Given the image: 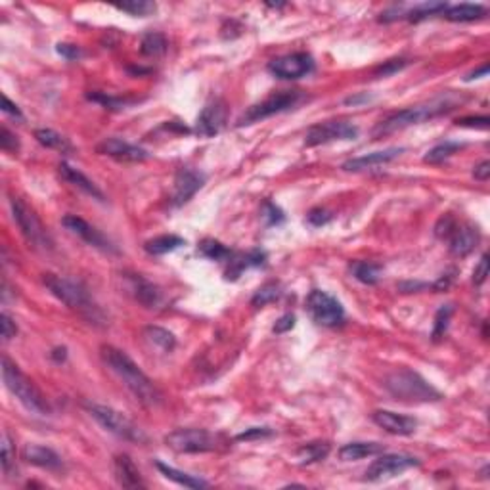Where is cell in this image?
<instances>
[{
    "label": "cell",
    "instance_id": "1",
    "mask_svg": "<svg viewBox=\"0 0 490 490\" xmlns=\"http://www.w3.org/2000/svg\"><path fill=\"white\" fill-rule=\"evenodd\" d=\"M100 355L105 366L125 383V387L140 401L144 406H157L161 402V393L154 385V381L138 368L133 358L126 355L125 350L117 349L113 345H102Z\"/></svg>",
    "mask_w": 490,
    "mask_h": 490
},
{
    "label": "cell",
    "instance_id": "2",
    "mask_svg": "<svg viewBox=\"0 0 490 490\" xmlns=\"http://www.w3.org/2000/svg\"><path fill=\"white\" fill-rule=\"evenodd\" d=\"M458 102H461V100H458V98L452 96V94H446V96L433 98V100L424 102V104L410 105L406 110H401V112L385 117L383 121H379L378 125L373 126L371 134H373L376 138H381V136L393 134L396 133V131H402V128H408V126L417 125V123L435 119V117H440V115L456 110Z\"/></svg>",
    "mask_w": 490,
    "mask_h": 490
},
{
    "label": "cell",
    "instance_id": "3",
    "mask_svg": "<svg viewBox=\"0 0 490 490\" xmlns=\"http://www.w3.org/2000/svg\"><path fill=\"white\" fill-rule=\"evenodd\" d=\"M43 283H45L46 290L50 291L54 297L61 301L67 309L77 311L81 316L90 320V324H98V322L104 320L102 311L94 305V301L90 299L87 290L79 282H73V280L64 278L60 274L46 272V274H43Z\"/></svg>",
    "mask_w": 490,
    "mask_h": 490
},
{
    "label": "cell",
    "instance_id": "4",
    "mask_svg": "<svg viewBox=\"0 0 490 490\" xmlns=\"http://www.w3.org/2000/svg\"><path fill=\"white\" fill-rule=\"evenodd\" d=\"M2 379L8 391L14 394L17 401L22 402L25 408L37 414V416H48L50 414V404L46 401V396L40 393L33 379H29L20 366L12 362L8 357H2Z\"/></svg>",
    "mask_w": 490,
    "mask_h": 490
},
{
    "label": "cell",
    "instance_id": "5",
    "mask_svg": "<svg viewBox=\"0 0 490 490\" xmlns=\"http://www.w3.org/2000/svg\"><path fill=\"white\" fill-rule=\"evenodd\" d=\"M383 387L396 401L402 402H435L443 399V394L429 381H425L417 371L408 368L391 371L383 379Z\"/></svg>",
    "mask_w": 490,
    "mask_h": 490
},
{
    "label": "cell",
    "instance_id": "6",
    "mask_svg": "<svg viewBox=\"0 0 490 490\" xmlns=\"http://www.w3.org/2000/svg\"><path fill=\"white\" fill-rule=\"evenodd\" d=\"M10 205H12L14 221L17 223V226H20L25 242H27L35 251L52 253L54 239L52 236H50L48 228L43 224V221L38 218L37 213H35L25 201L20 200V198H12V200H10Z\"/></svg>",
    "mask_w": 490,
    "mask_h": 490
},
{
    "label": "cell",
    "instance_id": "7",
    "mask_svg": "<svg viewBox=\"0 0 490 490\" xmlns=\"http://www.w3.org/2000/svg\"><path fill=\"white\" fill-rule=\"evenodd\" d=\"M87 412L92 420H96L98 425H102L107 433H112L117 438H123L126 443H134V445L148 443L146 433L119 410L105 406V404H87Z\"/></svg>",
    "mask_w": 490,
    "mask_h": 490
},
{
    "label": "cell",
    "instance_id": "8",
    "mask_svg": "<svg viewBox=\"0 0 490 490\" xmlns=\"http://www.w3.org/2000/svg\"><path fill=\"white\" fill-rule=\"evenodd\" d=\"M165 445L179 454H203L218 448V437L207 429H177L165 437Z\"/></svg>",
    "mask_w": 490,
    "mask_h": 490
},
{
    "label": "cell",
    "instance_id": "9",
    "mask_svg": "<svg viewBox=\"0 0 490 490\" xmlns=\"http://www.w3.org/2000/svg\"><path fill=\"white\" fill-rule=\"evenodd\" d=\"M301 98H303V94H301L299 90H283V92L272 94V96L265 98L259 104L251 105V107L239 117L238 125H253V123H257V121L272 117L276 113L288 112L290 107H293V105H297L299 102H301Z\"/></svg>",
    "mask_w": 490,
    "mask_h": 490
},
{
    "label": "cell",
    "instance_id": "10",
    "mask_svg": "<svg viewBox=\"0 0 490 490\" xmlns=\"http://www.w3.org/2000/svg\"><path fill=\"white\" fill-rule=\"evenodd\" d=\"M306 312L318 326L335 327L345 320V309L335 297L322 290H312L306 297Z\"/></svg>",
    "mask_w": 490,
    "mask_h": 490
},
{
    "label": "cell",
    "instance_id": "11",
    "mask_svg": "<svg viewBox=\"0 0 490 490\" xmlns=\"http://www.w3.org/2000/svg\"><path fill=\"white\" fill-rule=\"evenodd\" d=\"M358 128L349 121H326L309 128L305 136V146L314 148L320 144H329L335 140H355Z\"/></svg>",
    "mask_w": 490,
    "mask_h": 490
},
{
    "label": "cell",
    "instance_id": "12",
    "mask_svg": "<svg viewBox=\"0 0 490 490\" xmlns=\"http://www.w3.org/2000/svg\"><path fill=\"white\" fill-rule=\"evenodd\" d=\"M268 71L283 79V81H293V79H301L306 77L314 71V60H312L311 54L305 52H295L288 54V56H280L268 64Z\"/></svg>",
    "mask_w": 490,
    "mask_h": 490
},
{
    "label": "cell",
    "instance_id": "13",
    "mask_svg": "<svg viewBox=\"0 0 490 490\" xmlns=\"http://www.w3.org/2000/svg\"><path fill=\"white\" fill-rule=\"evenodd\" d=\"M416 466H420V461L414 456H406V454H383V456H379L378 460H373L368 466L366 479L368 481H381V479L401 475L406 469L416 468Z\"/></svg>",
    "mask_w": 490,
    "mask_h": 490
},
{
    "label": "cell",
    "instance_id": "14",
    "mask_svg": "<svg viewBox=\"0 0 490 490\" xmlns=\"http://www.w3.org/2000/svg\"><path fill=\"white\" fill-rule=\"evenodd\" d=\"M96 151L100 156L112 157L121 163H142L149 157V154L144 148H138V146L121 140V138H105L98 144Z\"/></svg>",
    "mask_w": 490,
    "mask_h": 490
},
{
    "label": "cell",
    "instance_id": "15",
    "mask_svg": "<svg viewBox=\"0 0 490 490\" xmlns=\"http://www.w3.org/2000/svg\"><path fill=\"white\" fill-rule=\"evenodd\" d=\"M61 224H64L69 232H73L75 236H79L82 242H87V244L92 245V247H96V249H100V251L117 253L115 245L105 238L102 232L96 230L92 224L87 223V221L81 218V216L66 215L64 218H61Z\"/></svg>",
    "mask_w": 490,
    "mask_h": 490
},
{
    "label": "cell",
    "instance_id": "16",
    "mask_svg": "<svg viewBox=\"0 0 490 490\" xmlns=\"http://www.w3.org/2000/svg\"><path fill=\"white\" fill-rule=\"evenodd\" d=\"M226 117H228V110H226V102L224 100H213L209 102L201 113L198 115L195 121V133L200 136H215L224 128L226 125Z\"/></svg>",
    "mask_w": 490,
    "mask_h": 490
},
{
    "label": "cell",
    "instance_id": "17",
    "mask_svg": "<svg viewBox=\"0 0 490 490\" xmlns=\"http://www.w3.org/2000/svg\"><path fill=\"white\" fill-rule=\"evenodd\" d=\"M123 282H125L126 293H131L134 301H138L142 306L146 309H156L161 303V291L157 285L148 282L144 276L140 274H121Z\"/></svg>",
    "mask_w": 490,
    "mask_h": 490
},
{
    "label": "cell",
    "instance_id": "18",
    "mask_svg": "<svg viewBox=\"0 0 490 490\" xmlns=\"http://www.w3.org/2000/svg\"><path fill=\"white\" fill-rule=\"evenodd\" d=\"M373 424L379 425L381 429H385L391 435H401V437H408L414 435L417 429V420L416 417L404 416V414H396L391 410H376L371 414Z\"/></svg>",
    "mask_w": 490,
    "mask_h": 490
},
{
    "label": "cell",
    "instance_id": "19",
    "mask_svg": "<svg viewBox=\"0 0 490 490\" xmlns=\"http://www.w3.org/2000/svg\"><path fill=\"white\" fill-rule=\"evenodd\" d=\"M481 239V232L477 226L469 223H458L456 228L450 234V238L446 239L448 242V247H450V253L456 255V257H468L469 253L473 251Z\"/></svg>",
    "mask_w": 490,
    "mask_h": 490
},
{
    "label": "cell",
    "instance_id": "20",
    "mask_svg": "<svg viewBox=\"0 0 490 490\" xmlns=\"http://www.w3.org/2000/svg\"><path fill=\"white\" fill-rule=\"evenodd\" d=\"M203 186V177L193 169H180L175 177L172 184V205H184L195 195V192Z\"/></svg>",
    "mask_w": 490,
    "mask_h": 490
},
{
    "label": "cell",
    "instance_id": "21",
    "mask_svg": "<svg viewBox=\"0 0 490 490\" xmlns=\"http://www.w3.org/2000/svg\"><path fill=\"white\" fill-rule=\"evenodd\" d=\"M402 151H404V148H387L381 149V151H371L368 156L355 157V159H349L347 163H343V171H368V169H373V167H379V165L391 163L393 159L401 156Z\"/></svg>",
    "mask_w": 490,
    "mask_h": 490
},
{
    "label": "cell",
    "instance_id": "22",
    "mask_svg": "<svg viewBox=\"0 0 490 490\" xmlns=\"http://www.w3.org/2000/svg\"><path fill=\"white\" fill-rule=\"evenodd\" d=\"M23 461H27L31 466L48 471H58L61 468V458L54 452L52 448L43 445H25L22 450Z\"/></svg>",
    "mask_w": 490,
    "mask_h": 490
},
{
    "label": "cell",
    "instance_id": "23",
    "mask_svg": "<svg viewBox=\"0 0 490 490\" xmlns=\"http://www.w3.org/2000/svg\"><path fill=\"white\" fill-rule=\"evenodd\" d=\"M113 471H115V479L123 489H144L146 484L142 481V475L138 468L134 466V461L131 456L126 454H117L113 458Z\"/></svg>",
    "mask_w": 490,
    "mask_h": 490
},
{
    "label": "cell",
    "instance_id": "24",
    "mask_svg": "<svg viewBox=\"0 0 490 490\" xmlns=\"http://www.w3.org/2000/svg\"><path fill=\"white\" fill-rule=\"evenodd\" d=\"M58 171H60V177L66 182H69L71 186H75L77 190H81V192H84L87 195H90V198H94V200L98 201H105V195L104 192L98 188L92 180L84 175V172H81L79 169H75V167H71L69 163H60V167H58Z\"/></svg>",
    "mask_w": 490,
    "mask_h": 490
},
{
    "label": "cell",
    "instance_id": "25",
    "mask_svg": "<svg viewBox=\"0 0 490 490\" xmlns=\"http://www.w3.org/2000/svg\"><path fill=\"white\" fill-rule=\"evenodd\" d=\"M381 452H383L381 443H349L337 450V456L343 461H358L368 456H378Z\"/></svg>",
    "mask_w": 490,
    "mask_h": 490
},
{
    "label": "cell",
    "instance_id": "26",
    "mask_svg": "<svg viewBox=\"0 0 490 490\" xmlns=\"http://www.w3.org/2000/svg\"><path fill=\"white\" fill-rule=\"evenodd\" d=\"M484 15H487V8L481 4H458V6H448L443 12V17L454 23L475 22Z\"/></svg>",
    "mask_w": 490,
    "mask_h": 490
},
{
    "label": "cell",
    "instance_id": "27",
    "mask_svg": "<svg viewBox=\"0 0 490 490\" xmlns=\"http://www.w3.org/2000/svg\"><path fill=\"white\" fill-rule=\"evenodd\" d=\"M156 468L163 473V477H167L169 481L172 483L180 484V487H186V489H207L209 483H205L203 479H198V477L188 475L184 471H179V469L171 468L167 466L163 461H156Z\"/></svg>",
    "mask_w": 490,
    "mask_h": 490
},
{
    "label": "cell",
    "instance_id": "28",
    "mask_svg": "<svg viewBox=\"0 0 490 490\" xmlns=\"http://www.w3.org/2000/svg\"><path fill=\"white\" fill-rule=\"evenodd\" d=\"M35 138L40 146H45L48 149H56V151H61V154H69L73 146L71 142L67 140L66 136H61L60 133H56L52 128H38L35 131Z\"/></svg>",
    "mask_w": 490,
    "mask_h": 490
},
{
    "label": "cell",
    "instance_id": "29",
    "mask_svg": "<svg viewBox=\"0 0 490 490\" xmlns=\"http://www.w3.org/2000/svg\"><path fill=\"white\" fill-rule=\"evenodd\" d=\"M350 272L358 282L366 283V285H376L381 280L383 268L376 265V262H368V260H355L350 265Z\"/></svg>",
    "mask_w": 490,
    "mask_h": 490
},
{
    "label": "cell",
    "instance_id": "30",
    "mask_svg": "<svg viewBox=\"0 0 490 490\" xmlns=\"http://www.w3.org/2000/svg\"><path fill=\"white\" fill-rule=\"evenodd\" d=\"M184 244V238L175 236V234H165V236H157V238L154 239H148V242L144 244V249H146V253H149V255H165V253H171L175 251V249H179V247H182Z\"/></svg>",
    "mask_w": 490,
    "mask_h": 490
},
{
    "label": "cell",
    "instance_id": "31",
    "mask_svg": "<svg viewBox=\"0 0 490 490\" xmlns=\"http://www.w3.org/2000/svg\"><path fill=\"white\" fill-rule=\"evenodd\" d=\"M144 337H146L154 347L165 350V352H171V350L177 347L175 335H172L169 329H165V327L146 326L144 327Z\"/></svg>",
    "mask_w": 490,
    "mask_h": 490
},
{
    "label": "cell",
    "instance_id": "32",
    "mask_svg": "<svg viewBox=\"0 0 490 490\" xmlns=\"http://www.w3.org/2000/svg\"><path fill=\"white\" fill-rule=\"evenodd\" d=\"M332 450L329 443H309L303 445L297 450V460L305 466V463H316L327 458V454Z\"/></svg>",
    "mask_w": 490,
    "mask_h": 490
},
{
    "label": "cell",
    "instance_id": "33",
    "mask_svg": "<svg viewBox=\"0 0 490 490\" xmlns=\"http://www.w3.org/2000/svg\"><path fill=\"white\" fill-rule=\"evenodd\" d=\"M167 38H165L163 33H157V31H151V33H146L142 37L140 43V52L144 56H161L167 50Z\"/></svg>",
    "mask_w": 490,
    "mask_h": 490
},
{
    "label": "cell",
    "instance_id": "34",
    "mask_svg": "<svg viewBox=\"0 0 490 490\" xmlns=\"http://www.w3.org/2000/svg\"><path fill=\"white\" fill-rule=\"evenodd\" d=\"M446 8H448L446 2H422V4H416L414 8L406 10L404 17L410 20V22H422L425 17H429V15L443 14Z\"/></svg>",
    "mask_w": 490,
    "mask_h": 490
},
{
    "label": "cell",
    "instance_id": "35",
    "mask_svg": "<svg viewBox=\"0 0 490 490\" xmlns=\"http://www.w3.org/2000/svg\"><path fill=\"white\" fill-rule=\"evenodd\" d=\"M461 148H463V144H460V142L446 140V142H443V144L435 146V148H431L429 151H427V156L424 157V161L425 163H431V165L443 163L445 159L452 157L454 154H456V151Z\"/></svg>",
    "mask_w": 490,
    "mask_h": 490
},
{
    "label": "cell",
    "instance_id": "36",
    "mask_svg": "<svg viewBox=\"0 0 490 490\" xmlns=\"http://www.w3.org/2000/svg\"><path fill=\"white\" fill-rule=\"evenodd\" d=\"M200 253L203 257H207L211 260H224L230 257L232 253L228 247H224L221 242L216 239H203L200 244Z\"/></svg>",
    "mask_w": 490,
    "mask_h": 490
},
{
    "label": "cell",
    "instance_id": "37",
    "mask_svg": "<svg viewBox=\"0 0 490 490\" xmlns=\"http://www.w3.org/2000/svg\"><path fill=\"white\" fill-rule=\"evenodd\" d=\"M452 312H454V306L452 305H443L440 309L437 311V314H435V324H433V334H431V337H433V341H438L443 335L446 334V329H448V324H450V318H452Z\"/></svg>",
    "mask_w": 490,
    "mask_h": 490
},
{
    "label": "cell",
    "instance_id": "38",
    "mask_svg": "<svg viewBox=\"0 0 490 490\" xmlns=\"http://www.w3.org/2000/svg\"><path fill=\"white\" fill-rule=\"evenodd\" d=\"M282 295V291H280V285L274 282L270 283H265L262 288H259L257 290V293L253 295L251 299V305L253 306H265L268 305V303H272V301H276V299Z\"/></svg>",
    "mask_w": 490,
    "mask_h": 490
},
{
    "label": "cell",
    "instance_id": "39",
    "mask_svg": "<svg viewBox=\"0 0 490 490\" xmlns=\"http://www.w3.org/2000/svg\"><path fill=\"white\" fill-rule=\"evenodd\" d=\"M115 8L131 15H140V17L156 12V4H154V2H148V0H131V2L115 4Z\"/></svg>",
    "mask_w": 490,
    "mask_h": 490
},
{
    "label": "cell",
    "instance_id": "40",
    "mask_svg": "<svg viewBox=\"0 0 490 490\" xmlns=\"http://www.w3.org/2000/svg\"><path fill=\"white\" fill-rule=\"evenodd\" d=\"M15 463V454L14 448H12V440L8 437L6 433L2 435V471L10 475L12 473V468Z\"/></svg>",
    "mask_w": 490,
    "mask_h": 490
},
{
    "label": "cell",
    "instance_id": "41",
    "mask_svg": "<svg viewBox=\"0 0 490 490\" xmlns=\"http://www.w3.org/2000/svg\"><path fill=\"white\" fill-rule=\"evenodd\" d=\"M456 224H458V221H456V216L450 215V213L440 216V218H438V223L435 224V234H437V238L440 239L450 238V234H452L454 228H456Z\"/></svg>",
    "mask_w": 490,
    "mask_h": 490
},
{
    "label": "cell",
    "instance_id": "42",
    "mask_svg": "<svg viewBox=\"0 0 490 490\" xmlns=\"http://www.w3.org/2000/svg\"><path fill=\"white\" fill-rule=\"evenodd\" d=\"M0 148L4 149V151H10V154L20 149V140H17V136L10 133L6 126H2V128H0Z\"/></svg>",
    "mask_w": 490,
    "mask_h": 490
},
{
    "label": "cell",
    "instance_id": "43",
    "mask_svg": "<svg viewBox=\"0 0 490 490\" xmlns=\"http://www.w3.org/2000/svg\"><path fill=\"white\" fill-rule=\"evenodd\" d=\"M262 216L267 218L268 224H282L283 223V213L282 209L276 207L272 201H267L265 205H262Z\"/></svg>",
    "mask_w": 490,
    "mask_h": 490
},
{
    "label": "cell",
    "instance_id": "44",
    "mask_svg": "<svg viewBox=\"0 0 490 490\" xmlns=\"http://www.w3.org/2000/svg\"><path fill=\"white\" fill-rule=\"evenodd\" d=\"M408 66V61L406 60H389L385 61L383 66H379L373 69V73L378 75V77H387V75H393L396 73V71H401L402 67Z\"/></svg>",
    "mask_w": 490,
    "mask_h": 490
},
{
    "label": "cell",
    "instance_id": "45",
    "mask_svg": "<svg viewBox=\"0 0 490 490\" xmlns=\"http://www.w3.org/2000/svg\"><path fill=\"white\" fill-rule=\"evenodd\" d=\"M329 221H332L329 211H326V209L322 207L312 209L311 213L306 215V223L311 224V226H324V224H327Z\"/></svg>",
    "mask_w": 490,
    "mask_h": 490
},
{
    "label": "cell",
    "instance_id": "46",
    "mask_svg": "<svg viewBox=\"0 0 490 490\" xmlns=\"http://www.w3.org/2000/svg\"><path fill=\"white\" fill-rule=\"evenodd\" d=\"M487 276H489V255H483L481 260L477 262L475 270H473V283L483 285L487 282Z\"/></svg>",
    "mask_w": 490,
    "mask_h": 490
},
{
    "label": "cell",
    "instance_id": "47",
    "mask_svg": "<svg viewBox=\"0 0 490 490\" xmlns=\"http://www.w3.org/2000/svg\"><path fill=\"white\" fill-rule=\"evenodd\" d=\"M0 326H2V339L4 341H10V339H14L15 334H17V326H15V322L10 316H8L6 312H2V316H0Z\"/></svg>",
    "mask_w": 490,
    "mask_h": 490
},
{
    "label": "cell",
    "instance_id": "48",
    "mask_svg": "<svg viewBox=\"0 0 490 490\" xmlns=\"http://www.w3.org/2000/svg\"><path fill=\"white\" fill-rule=\"evenodd\" d=\"M90 100L94 102H100L102 105H107V107H113V110H119L123 105H126L131 100H121V98H112L105 96V94H89Z\"/></svg>",
    "mask_w": 490,
    "mask_h": 490
},
{
    "label": "cell",
    "instance_id": "49",
    "mask_svg": "<svg viewBox=\"0 0 490 490\" xmlns=\"http://www.w3.org/2000/svg\"><path fill=\"white\" fill-rule=\"evenodd\" d=\"M489 117H463V119H458L456 125L468 126V128H483V131H487V128H489Z\"/></svg>",
    "mask_w": 490,
    "mask_h": 490
},
{
    "label": "cell",
    "instance_id": "50",
    "mask_svg": "<svg viewBox=\"0 0 490 490\" xmlns=\"http://www.w3.org/2000/svg\"><path fill=\"white\" fill-rule=\"evenodd\" d=\"M270 435H272V431L268 429V427H251V429H247L236 438H238V440H253V438L270 437Z\"/></svg>",
    "mask_w": 490,
    "mask_h": 490
},
{
    "label": "cell",
    "instance_id": "51",
    "mask_svg": "<svg viewBox=\"0 0 490 490\" xmlns=\"http://www.w3.org/2000/svg\"><path fill=\"white\" fill-rule=\"evenodd\" d=\"M58 54H61L66 60H77L79 56H81V48L77 45H67V43H60L58 45Z\"/></svg>",
    "mask_w": 490,
    "mask_h": 490
},
{
    "label": "cell",
    "instance_id": "52",
    "mask_svg": "<svg viewBox=\"0 0 490 490\" xmlns=\"http://www.w3.org/2000/svg\"><path fill=\"white\" fill-rule=\"evenodd\" d=\"M293 326H295V316H293V314H283L282 318L276 322L274 334H285V332H290Z\"/></svg>",
    "mask_w": 490,
    "mask_h": 490
},
{
    "label": "cell",
    "instance_id": "53",
    "mask_svg": "<svg viewBox=\"0 0 490 490\" xmlns=\"http://www.w3.org/2000/svg\"><path fill=\"white\" fill-rule=\"evenodd\" d=\"M2 112L4 113H10L12 117H15V119H23L22 112H20V107L15 104H12L10 102V98L8 96H2Z\"/></svg>",
    "mask_w": 490,
    "mask_h": 490
},
{
    "label": "cell",
    "instance_id": "54",
    "mask_svg": "<svg viewBox=\"0 0 490 490\" xmlns=\"http://www.w3.org/2000/svg\"><path fill=\"white\" fill-rule=\"evenodd\" d=\"M473 177L481 182H487L490 179V161H483L481 165H477L475 171H473Z\"/></svg>",
    "mask_w": 490,
    "mask_h": 490
},
{
    "label": "cell",
    "instance_id": "55",
    "mask_svg": "<svg viewBox=\"0 0 490 490\" xmlns=\"http://www.w3.org/2000/svg\"><path fill=\"white\" fill-rule=\"evenodd\" d=\"M489 75V66L487 64H483L481 67H477L475 71H471V73L466 77V81H473V79H481V77H487Z\"/></svg>",
    "mask_w": 490,
    "mask_h": 490
},
{
    "label": "cell",
    "instance_id": "56",
    "mask_svg": "<svg viewBox=\"0 0 490 490\" xmlns=\"http://www.w3.org/2000/svg\"><path fill=\"white\" fill-rule=\"evenodd\" d=\"M399 288H401V290L404 291V293H412V291L424 290V288H427V285H425V283H420V282H414V283L406 282V283H401Z\"/></svg>",
    "mask_w": 490,
    "mask_h": 490
},
{
    "label": "cell",
    "instance_id": "57",
    "mask_svg": "<svg viewBox=\"0 0 490 490\" xmlns=\"http://www.w3.org/2000/svg\"><path fill=\"white\" fill-rule=\"evenodd\" d=\"M50 357H52L56 362H64L67 357V349L66 347H58V349L52 350V355H50Z\"/></svg>",
    "mask_w": 490,
    "mask_h": 490
}]
</instances>
